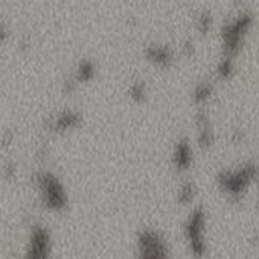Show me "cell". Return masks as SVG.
Returning a JSON list of instances; mask_svg holds the SVG:
<instances>
[{"label":"cell","mask_w":259,"mask_h":259,"mask_svg":"<svg viewBox=\"0 0 259 259\" xmlns=\"http://www.w3.org/2000/svg\"><path fill=\"white\" fill-rule=\"evenodd\" d=\"M172 166L177 172H188L194 165V148L188 138H182L174 144L171 154Z\"/></svg>","instance_id":"30bf717a"},{"label":"cell","mask_w":259,"mask_h":259,"mask_svg":"<svg viewBox=\"0 0 259 259\" xmlns=\"http://www.w3.org/2000/svg\"><path fill=\"white\" fill-rule=\"evenodd\" d=\"M82 123V114L73 108H63L48 120V128L57 135H67L78 130Z\"/></svg>","instance_id":"52a82bcc"},{"label":"cell","mask_w":259,"mask_h":259,"mask_svg":"<svg viewBox=\"0 0 259 259\" xmlns=\"http://www.w3.org/2000/svg\"><path fill=\"white\" fill-rule=\"evenodd\" d=\"M195 138H197V145L203 151H209L215 145V130H213V122L207 111L198 110L195 114Z\"/></svg>","instance_id":"ba28073f"},{"label":"cell","mask_w":259,"mask_h":259,"mask_svg":"<svg viewBox=\"0 0 259 259\" xmlns=\"http://www.w3.org/2000/svg\"><path fill=\"white\" fill-rule=\"evenodd\" d=\"M128 98L132 99L135 104H144L148 98V87L144 79H135L132 84L128 85Z\"/></svg>","instance_id":"4fadbf2b"},{"label":"cell","mask_w":259,"mask_h":259,"mask_svg":"<svg viewBox=\"0 0 259 259\" xmlns=\"http://www.w3.org/2000/svg\"><path fill=\"white\" fill-rule=\"evenodd\" d=\"M213 93H215V85L213 82L207 81V79H203V81H198L194 89H192V102L198 107H203L206 105L212 98H213Z\"/></svg>","instance_id":"7c38bea8"},{"label":"cell","mask_w":259,"mask_h":259,"mask_svg":"<svg viewBox=\"0 0 259 259\" xmlns=\"http://www.w3.org/2000/svg\"><path fill=\"white\" fill-rule=\"evenodd\" d=\"M16 172H17V168H16V165H13V163H8V165H5V179H13V177H16Z\"/></svg>","instance_id":"d6986e66"},{"label":"cell","mask_w":259,"mask_h":259,"mask_svg":"<svg viewBox=\"0 0 259 259\" xmlns=\"http://www.w3.org/2000/svg\"><path fill=\"white\" fill-rule=\"evenodd\" d=\"M96 72H98V69H96L95 61L90 58H82L81 61H78V64L73 70L72 79L75 81L76 85L89 84L96 78Z\"/></svg>","instance_id":"8fae6325"},{"label":"cell","mask_w":259,"mask_h":259,"mask_svg":"<svg viewBox=\"0 0 259 259\" xmlns=\"http://www.w3.org/2000/svg\"><path fill=\"white\" fill-rule=\"evenodd\" d=\"M217 76L223 81H229L235 76V72H236V66H235V58H230V57H221V60L218 61L217 64Z\"/></svg>","instance_id":"5bb4252c"},{"label":"cell","mask_w":259,"mask_h":259,"mask_svg":"<svg viewBox=\"0 0 259 259\" xmlns=\"http://www.w3.org/2000/svg\"><path fill=\"white\" fill-rule=\"evenodd\" d=\"M257 177L259 165L253 160H248L236 168L220 171L217 176V186L226 197L232 200H241Z\"/></svg>","instance_id":"6da1fadb"},{"label":"cell","mask_w":259,"mask_h":259,"mask_svg":"<svg viewBox=\"0 0 259 259\" xmlns=\"http://www.w3.org/2000/svg\"><path fill=\"white\" fill-rule=\"evenodd\" d=\"M8 35H10L8 26L4 22H0V45H4L8 40Z\"/></svg>","instance_id":"ac0fdd59"},{"label":"cell","mask_w":259,"mask_h":259,"mask_svg":"<svg viewBox=\"0 0 259 259\" xmlns=\"http://www.w3.org/2000/svg\"><path fill=\"white\" fill-rule=\"evenodd\" d=\"M145 60L157 69H171L176 63V52L165 43H150L144 51Z\"/></svg>","instance_id":"9c48e42d"},{"label":"cell","mask_w":259,"mask_h":259,"mask_svg":"<svg viewBox=\"0 0 259 259\" xmlns=\"http://www.w3.org/2000/svg\"><path fill=\"white\" fill-rule=\"evenodd\" d=\"M254 25V16L250 11H241L229 19L220 29L221 49L224 57L235 58L244 48L245 38Z\"/></svg>","instance_id":"7a4b0ae2"},{"label":"cell","mask_w":259,"mask_h":259,"mask_svg":"<svg viewBox=\"0 0 259 259\" xmlns=\"http://www.w3.org/2000/svg\"><path fill=\"white\" fill-rule=\"evenodd\" d=\"M34 183L41 204L55 213H61L69 206V194L64 183L51 171H40L34 177Z\"/></svg>","instance_id":"3957f363"},{"label":"cell","mask_w":259,"mask_h":259,"mask_svg":"<svg viewBox=\"0 0 259 259\" xmlns=\"http://www.w3.org/2000/svg\"><path fill=\"white\" fill-rule=\"evenodd\" d=\"M194 23H195V29H197L200 34L207 35V34L212 31V28H213V14H212L209 10H201V11L197 14Z\"/></svg>","instance_id":"9a60e30c"},{"label":"cell","mask_w":259,"mask_h":259,"mask_svg":"<svg viewBox=\"0 0 259 259\" xmlns=\"http://www.w3.org/2000/svg\"><path fill=\"white\" fill-rule=\"evenodd\" d=\"M257 203H259V191H257Z\"/></svg>","instance_id":"ffe728a7"},{"label":"cell","mask_w":259,"mask_h":259,"mask_svg":"<svg viewBox=\"0 0 259 259\" xmlns=\"http://www.w3.org/2000/svg\"><path fill=\"white\" fill-rule=\"evenodd\" d=\"M52 236L43 226H34L29 233L28 245L22 259H51Z\"/></svg>","instance_id":"8992f818"},{"label":"cell","mask_w":259,"mask_h":259,"mask_svg":"<svg viewBox=\"0 0 259 259\" xmlns=\"http://www.w3.org/2000/svg\"><path fill=\"white\" fill-rule=\"evenodd\" d=\"M136 259H169V245L156 229H144L136 239Z\"/></svg>","instance_id":"5b68a950"},{"label":"cell","mask_w":259,"mask_h":259,"mask_svg":"<svg viewBox=\"0 0 259 259\" xmlns=\"http://www.w3.org/2000/svg\"><path fill=\"white\" fill-rule=\"evenodd\" d=\"M183 235L189 253L195 259H203L207 253V213L204 206H195L188 215Z\"/></svg>","instance_id":"277c9868"},{"label":"cell","mask_w":259,"mask_h":259,"mask_svg":"<svg viewBox=\"0 0 259 259\" xmlns=\"http://www.w3.org/2000/svg\"><path fill=\"white\" fill-rule=\"evenodd\" d=\"M195 195H197V186L194 185V182H183L177 191V201L183 206L191 204L195 200Z\"/></svg>","instance_id":"2e32d148"},{"label":"cell","mask_w":259,"mask_h":259,"mask_svg":"<svg viewBox=\"0 0 259 259\" xmlns=\"http://www.w3.org/2000/svg\"><path fill=\"white\" fill-rule=\"evenodd\" d=\"M182 52L186 55V57H192L195 54V45L192 40H186L182 46Z\"/></svg>","instance_id":"e0dca14e"}]
</instances>
